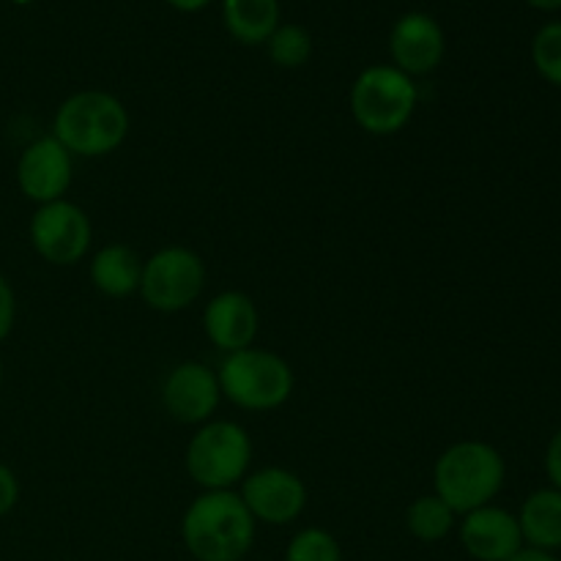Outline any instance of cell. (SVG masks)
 <instances>
[{
    "label": "cell",
    "mask_w": 561,
    "mask_h": 561,
    "mask_svg": "<svg viewBox=\"0 0 561 561\" xmlns=\"http://www.w3.org/2000/svg\"><path fill=\"white\" fill-rule=\"evenodd\" d=\"M255 531L239 491H203L181 518V540L195 561H241L252 551Z\"/></svg>",
    "instance_id": "cell-1"
},
{
    "label": "cell",
    "mask_w": 561,
    "mask_h": 561,
    "mask_svg": "<svg viewBox=\"0 0 561 561\" xmlns=\"http://www.w3.org/2000/svg\"><path fill=\"white\" fill-rule=\"evenodd\" d=\"M285 561H343V548L332 531L321 526H307L290 537Z\"/></svg>",
    "instance_id": "cell-20"
},
{
    "label": "cell",
    "mask_w": 561,
    "mask_h": 561,
    "mask_svg": "<svg viewBox=\"0 0 561 561\" xmlns=\"http://www.w3.org/2000/svg\"><path fill=\"white\" fill-rule=\"evenodd\" d=\"M3 376H5V370H3V359H0V387H3Z\"/></svg>",
    "instance_id": "cell-29"
},
{
    "label": "cell",
    "mask_w": 561,
    "mask_h": 561,
    "mask_svg": "<svg viewBox=\"0 0 561 561\" xmlns=\"http://www.w3.org/2000/svg\"><path fill=\"white\" fill-rule=\"evenodd\" d=\"M531 9L546 11V14H553V11H561V0H526Z\"/></svg>",
    "instance_id": "cell-27"
},
{
    "label": "cell",
    "mask_w": 561,
    "mask_h": 561,
    "mask_svg": "<svg viewBox=\"0 0 561 561\" xmlns=\"http://www.w3.org/2000/svg\"><path fill=\"white\" fill-rule=\"evenodd\" d=\"M168 5H173L175 11H184V14H195V11L206 9L211 0H164Z\"/></svg>",
    "instance_id": "cell-26"
},
{
    "label": "cell",
    "mask_w": 561,
    "mask_h": 561,
    "mask_svg": "<svg viewBox=\"0 0 561 561\" xmlns=\"http://www.w3.org/2000/svg\"><path fill=\"white\" fill-rule=\"evenodd\" d=\"M142 257L129 244H104L91 257L88 277L93 288L110 299H126V296L140 290L142 279Z\"/></svg>",
    "instance_id": "cell-15"
},
{
    "label": "cell",
    "mask_w": 561,
    "mask_h": 561,
    "mask_svg": "<svg viewBox=\"0 0 561 561\" xmlns=\"http://www.w3.org/2000/svg\"><path fill=\"white\" fill-rule=\"evenodd\" d=\"M524 546L557 553L561 548V491L540 488L529 493L518 510Z\"/></svg>",
    "instance_id": "cell-16"
},
{
    "label": "cell",
    "mask_w": 561,
    "mask_h": 561,
    "mask_svg": "<svg viewBox=\"0 0 561 561\" xmlns=\"http://www.w3.org/2000/svg\"><path fill=\"white\" fill-rule=\"evenodd\" d=\"M531 64L548 85L561 88V20H551L531 38Z\"/></svg>",
    "instance_id": "cell-21"
},
{
    "label": "cell",
    "mask_w": 561,
    "mask_h": 561,
    "mask_svg": "<svg viewBox=\"0 0 561 561\" xmlns=\"http://www.w3.org/2000/svg\"><path fill=\"white\" fill-rule=\"evenodd\" d=\"M546 474H548V480H551V488L561 491V431L553 433V438L548 442Z\"/></svg>",
    "instance_id": "cell-24"
},
{
    "label": "cell",
    "mask_w": 561,
    "mask_h": 561,
    "mask_svg": "<svg viewBox=\"0 0 561 561\" xmlns=\"http://www.w3.org/2000/svg\"><path fill=\"white\" fill-rule=\"evenodd\" d=\"M27 239L49 266H77L91 250L93 228L88 214L64 197L36 206L27 225Z\"/></svg>",
    "instance_id": "cell-8"
},
{
    "label": "cell",
    "mask_w": 561,
    "mask_h": 561,
    "mask_svg": "<svg viewBox=\"0 0 561 561\" xmlns=\"http://www.w3.org/2000/svg\"><path fill=\"white\" fill-rule=\"evenodd\" d=\"M9 3H14V5H31L33 0H9Z\"/></svg>",
    "instance_id": "cell-28"
},
{
    "label": "cell",
    "mask_w": 561,
    "mask_h": 561,
    "mask_svg": "<svg viewBox=\"0 0 561 561\" xmlns=\"http://www.w3.org/2000/svg\"><path fill=\"white\" fill-rule=\"evenodd\" d=\"M206 288V263L190 247H162L142 263L140 290L151 310L173 316L201 299Z\"/></svg>",
    "instance_id": "cell-7"
},
{
    "label": "cell",
    "mask_w": 561,
    "mask_h": 561,
    "mask_svg": "<svg viewBox=\"0 0 561 561\" xmlns=\"http://www.w3.org/2000/svg\"><path fill=\"white\" fill-rule=\"evenodd\" d=\"M507 480V463L493 444L466 438L444 449L433 463V493L466 515L493 504Z\"/></svg>",
    "instance_id": "cell-2"
},
{
    "label": "cell",
    "mask_w": 561,
    "mask_h": 561,
    "mask_svg": "<svg viewBox=\"0 0 561 561\" xmlns=\"http://www.w3.org/2000/svg\"><path fill=\"white\" fill-rule=\"evenodd\" d=\"M129 110L107 91H77L60 102L53 118V137L82 159L118 151L129 135Z\"/></svg>",
    "instance_id": "cell-3"
},
{
    "label": "cell",
    "mask_w": 561,
    "mask_h": 561,
    "mask_svg": "<svg viewBox=\"0 0 561 561\" xmlns=\"http://www.w3.org/2000/svg\"><path fill=\"white\" fill-rule=\"evenodd\" d=\"M222 389L217 370L203 362H181L164 376L162 409L181 425H206L219 409Z\"/></svg>",
    "instance_id": "cell-11"
},
{
    "label": "cell",
    "mask_w": 561,
    "mask_h": 561,
    "mask_svg": "<svg viewBox=\"0 0 561 561\" xmlns=\"http://www.w3.org/2000/svg\"><path fill=\"white\" fill-rule=\"evenodd\" d=\"M250 433L230 420H208L197 427L184 453L186 474L203 491H233L250 474Z\"/></svg>",
    "instance_id": "cell-6"
},
{
    "label": "cell",
    "mask_w": 561,
    "mask_h": 561,
    "mask_svg": "<svg viewBox=\"0 0 561 561\" xmlns=\"http://www.w3.org/2000/svg\"><path fill=\"white\" fill-rule=\"evenodd\" d=\"M279 0H222L225 31L247 47L266 44L279 27Z\"/></svg>",
    "instance_id": "cell-17"
},
{
    "label": "cell",
    "mask_w": 561,
    "mask_h": 561,
    "mask_svg": "<svg viewBox=\"0 0 561 561\" xmlns=\"http://www.w3.org/2000/svg\"><path fill=\"white\" fill-rule=\"evenodd\" d=\"M20 502V480L5 463H0V518L11 513Z\"/></svg>",
    "instance_id": "cell-23"
},
{
    "label": "cell",
    "mask_w": 561,
    "mask_h": 561,
    "mask_svg": "<svg viewBox=\"0 0 561 561\" xmlns=\"http://www.w3.org/2000/svg\"><path fill=\"white\" fill-rule=\"evenodd\" d=\"M14 175L22 195L36 206L64 201L75 179V157L53 135H44L22 148Z\"/></svg>",
    "instance_id": "cell-10"
},
{
    "label": "cell",
    "mask_w": 561,
    "mask_h": 561,
    "mask_svg": "<svg viewBox=\"0 0 561 561\" xmlns=\"http://www.w3.org/2000/svg\"><path fill=\"white\" fill-rule=\"evenodd\" d=\"M257 329H261V312L255 301L241 290H222L203 310V332L208 343L222 354L255 345Z\"/></svg>",
    "instance_id": "cell-14"
},
{
    "label": "cell",
    "mask_w": 561,
    "mask_h": 561,
    "mask_svg": "<svg viewBox=\"0 0 561 561\" xmlns=\"http://www.w3.org/2000/svg\"><path fill=\"white\" fill-rule=\"evenodd\" d=\"M458 537L474 561H507L524 548L518 515L496 504L466 513L458 524Z\"/></svg>",
    "instance_id": "cell-13"
},
{
    "label": "cell",
    "mask_w": 561,
    "mask_h": 561,
    "mask_svg": "<svg viewBox=\"0 0 561 561\" xmlns=\"http://www.w3.org/2000/svg\"><path fill=\"white\" fill-rule=\"evenodd\" d=\"M447 53V38L442 25L425 11H409L389 31V55L392 66L403 75L425 77L442 66Z\"/></svg>",
    "instance_id": "cell-12"
},
{
    "label": "cell",
    "mask_w": 561,
    "mask_h": 561,
    "mask_svg": "<svg viewBox=\"0 0 561 561\" xmlns=\"http://www.w3.org/2000/svg\"><path fill=\"white\" fill-rule=\"evenodd\" d=\"M241 502L247 504L255 524L288 526L301 518L307 507V485L296 471L283 466L250 471L241 480Z\"/></svg>",
    "instance_id": "cell-9"
},
{
    "label": "cell",
    "mask_w": 561,
    "mask_h": 561,
    "mask_svg": "<svg viewBox=\"0 0 561 561\" xmlns=\"http://www.w3.org/2000/svg\"><path fill=\"white\" fill-rule=\"evenodd\" d=\"M222 398L244 411H274L294 394V370L279 354L268 348H250L225 354L217 367Z\"/></svg>",
    "instance_id": "cell-4"
},
{
    "label": "cell",
    "mask_w": 561,
    "mask_h": 561,
    "mask_svg": "<svg viewBox=\"0 0 561 561\" xmlns=\"http://www.w3.org/2000/svg\"><path fill=\"white\" fill-rule=\"evenodd\" d=\"M507 561H559V557L551 551H540V548L524 546L518 553H515V557H510Z\"/></svg>",
    "instance_id": "cell-25"
},
{
    "label": "cell",
    "mask_w": 561,
    "mask_h": 561,
    "mask_svg": "<svg viewBox=\"0 0 561 561\" xmlns=\"http://www.w3.org/2000/svg\"><path fill=\"white\" fill-rule=\"evenodd\" d=\"M16 323V294L9 279L0 274V343L11 334Z\"/></svg>",
    "instance_id": "cell-22"
},
{
    "label": "cell",
    "mask_w": 561,
    "mask_h": 561,
    "mask_svg": "<svg viewBox=\"0 0 561 561\" xmlns=\"http://www.w3.org/2000/svg\"><path fill=\"white\" fill-rule=\"evenodd\" d=\"M455 526H458V515L436 493H425V496L414 499L411 507L405 510V529H409V535L414 540L427 542V546L447 540L455 531Z\"/></svg>",
    "instance_id": "cell-18"
},
{
    "label": "cell",
    "mask_w": 561,
    "mask_h": 561,
    "mask_svg": "<svg viewBox=\"0 0 561 561\" xmlns=\"http://www.w3.org/2000/svg\"><path fill=\"white\" fill-rule=\"evenodd\" d=\"M351 115L373 137H389L405 129L420 104L416 82L392 64L367 66L351 85Z\"/></svg>",
    "instance_id": "cell-5"
},
{
    "label": "cell",
    "mask_w": 561,
    "mask_h": 561,
    "mask_svg": "<svg viewBox=\"0 0 561 561\" xmlns=\"http://www.w3.org/2000/svg\"><path fill=\"white\" fill-rule=\"evenodd\" d=\"M268 60L279 69H299L312 58V36L307 27L294 22H279L277 31L266 42Z\"/></svg>",
    "instance_id": "cell-19"
}]
</instances>
